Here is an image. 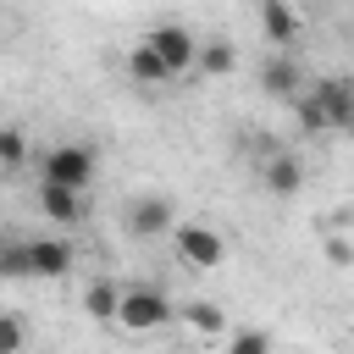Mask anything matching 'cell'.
<instances>
[{
  "label": "cell",
  "instance_id": "cell-1",
  "mask_svg": "<svg viewBox=\"0 0 354 354\" xmlns=\"http://www.w3.org/2000/svg\"><path fill=\"white\" fill-rule=\"evenodd\" d=\"M177 321V304L155 288V282H122V304H116V326L133 337H149L160 326Z\"/></svg>",
  "mask_w": 354,
  "mask_h": 354
},
{
  "label": "cell",
  "instance_id": "cell-2",
  "mask_svg": "<svg viewBox=\"0 0 354 354\" xmlns=\"http://www.w3.org/2000/svg\"><path fill=\"white\" fill-rule=\"evenodd\" d=\"M94 171H100V149L94 144H55V149L39 155V177L44 183H61V188H83L88 194Z\"/></svg>",
  "mask_w": 354,
  "mask_h": 354
},
{
  "label": "cell",
  "instance_id": "cell-3",
  "mask_svg": "<svg viewBox=\"0 0 354 354\" xmlns=\"http://www.w3.org/2000/svg\"><path fill=\"white\" fill-rule=\"evenodd\" d=\"M171 249L188 271H216L227 260V238L210 221H171Z\"/></svg>",
  "mask_w": 354,
  "mask_h": 354
},
{
  "label": "cell",
  "instance_id": "cell-4",
  "mask_svg": "<svg viewBox=\"0 0 354 354\" xmlns=\"http://www.w3.org/2000/svg\"><path fill=\"white\" fill-rule=\"evenodd\" d=\"M144 44L166 61V72L171 77H183V72H194V55H199V39L183 28V22H155L149 33H144Z\"/></svg>",
  "mask_w": 354,
  "mask_h": 354
},
{
  "label": "cell",
  "instance_id": "cell-5",
  "mask_svg": "<svg viewBox=\"0 0 354 354\" xmlns=\"http://www.w3.org/2000/svg\"><path fill=\"white\" fill-rule=\"evenodd\" d=\"M171 221H177V210H171L166 194H138V199L122 205V227H127V238H160V232H171Z\"/></svg>",
  "mask_w": 354,
  "mask_h": 354
},
{
  "label": "cell",
  "instance_id": "cell-6",
  "mask_svg": "<svg viewBox=\"0 0 354 354\" xmlns=\"http://www.w3.org/2000/svg\"><path fill=\"white\" fill-rule=\"evenodd\" d=\"M304 83H310V77H304V66H299V55H293V50H277V55H266V61H260V88H266V100L293 105V94H299Z\"/></svg>",
  "mask_w": 354,
  "mask_h": 354
},
{
  "label": "cell",
  "instance_id": "cell-7",
  "mask_svg": "<svg viewBox=\"0 0 354 354\" xmlns=\"http://www.w3.org/2000/svg\"><path fill=\"white\" fill-rule=\"evenodd\" d=\"M310 94L321 100L326 127L354 138V77H315V83H310Z\"/></svg>",
  "mask_w": 354,
  "mask_h": 354
},
{
  "label": "cell",
  "instance_id": "cell-8",
  "mask_svg": "<svg viewBox=\"0 0 354 354\" xmlns=\"http://www.w3.org/2000/svg\"><path fill=\"white\" fill-rule=\"evenodd\" d=\"M260 188H266L271 199H293V194L304 188V160L288 155V149H271V155L260 160Z\"/></svg>",
  "mask_w": 354,
  "mask_h": 354
},
{
  "label": "cell",
  "instance_id": "cell-9",
  "mask_svg": "<svg viewBox=\"0 0 354 354\" xmlns=\"http://www.w3.org/2000/svg\"><path fill=\"white\" fill-rule=\"evenodd\" d=\"M28 266H33V277L61 282V277L77 266V249H72L66 238H33V243H28Z\"/></svg>",
  "mask_w": 354,
  "mask_h": 354
},
{
  "label": "cell",
  "instance_id": "cell-10",
  "mask_svg": "<svg viewBox=\"0 0 354 354\" xmlns=\"http://www.w3.org/2000/svg\"><path fill=\"white\" fill-rule=\"evenodd\" d=\"M177 321H183V332H188V337H199V343H221V332H227V310H221V304H210V299L183 304V310H177Z\"/></svg>",
  "mask_w": 354,
  "mask_h": 354
},
{
  "label": "cell",
  "instance_id": "cell-11",
  "mask_svg": "<svg viewBox=\"0 0 354 354\" xmlns=\"http://www.w3.org/2000/svg\"><path fill=\"white\" fill-rule=\"evenodd\" d=\"M39 210L50 216V221H83V210H88V199H83V188H61V183H44L39 177Z\"/></svg>",
  "mask_w": 354,
  "mask_h": 354
},
{
  "label": "cell",
  "instance_id": "cell-12",
  "mask_svg": "<svg viewBox=\"0 0 354 354\" xmlns=\"http://www.w3.org/2000/svg\"><path fill=\"white\" fill-rule=\"evenodd\" d=\"M260 33H266V44L288 50V44L299 39V11H293L288 0H260Z\"/></svg>",
  "mask_w": 354,
  "mask_h": 354
},
{
  "label": "cell",
  "instance_id": "cell-13",
  "mask_svg": "<svg viewBox=\"0 0 354 354\" xmlns=\"http://www.w3.org/2000/svg\"><path fill=\"white\" fill-rule=\"evenodd\" d=\"M127 77L138 83V88H160V83H171V72H166V61L138 39L133 50H127Z\"/></svg>",
  "mask_w": 354,
  "mask_h": 354
},
{
  "label": "cell",
  "instance_id": "cell-14",
  "mask_svg": "<svg viewBox=\"0 0 354 354\" xmlns=\"http://www.w3.org/2000/svg\"><path fill=\"white\" fill-rule=\"evenodd\" d=\"M116 304H122V282H111V277H94V282L83 288V310H88L94 321L116 326Z\"/></svg>",
  "mask_w": 354,
  "mask_h": 354
},
{
  "label": "cell",
  "instance_id": "cell-15",
  "mask_svg": "<svg viewBox=\"0 0 354 354\" xmlns=\"http://www.w3.org/2000/svg\"><path fill=\"white\" fill-rule=\"evenodd\" d=\"M194 66H199L205 77H227V72L238 66V44H232V39H199Z\"/></svg>",
  "mask_w": 354,
  "mask_h": 354
},
{
  "label": "cell",
  "instance_id": "cell-16",
  "mask_svg": "<svg viewBox=\"0 0 354 354\" xmlns=\"http://www.w3.org/2000/svg\"><path fill=\"white\" fill-rule=\"evenodd\" d=\"M293 116H299V127H304L310 138H321V133H332V127H326V111H321V100L310 94V83H304V88L293 94Z\"/></svg>",
  "mask_w": 354,
  "mask_h": 354
},
{
  "label": "cell",
  "instance_id": "cell-17",
  "mask_svg": "<svg viewBox=\"0 0 354 354\" xmlns=\"http://www.w3.org/2000/svg\"><path fill=\"white\" fill-rule=\"evenodd\" d=\"M22 160H28V133L0 122V166H6V171H17Z\"/></svg>",
  "mask_w": 354,
  "mask_h": 354
},
{
  "label": "cell",
  "instance_id": "cell-18",
  "mask_svg": "<svg viewBox=\"0 0 354 354\" xmlns=\"http://www.w3.org/2000/svg\"><path fill=\"white\" fill-rule=\"evenodd\" d=\"M221 348L227 354H266L271 348V332H254V326L249 332H221Z\"/></svg>",
  "mask_w": 354,
  "mask_h": 354
},
{
  "label": "cell",
  "instance_id": "cell-19",
  "mask_svg": "<svg viewBox=\"0 0 354 354\" xmlns=\"http://www.w3.org/2000/svg\"><path fill=\"white\" fill-rule=\"evenodd\" d=\"M0 277H6V282L33 277V266H28V243H0Z\"/></svg>",
  "mask_w": 354,
  "mask_h": 354
},
{
  "label": "cell",
  "instance_id": "cell-20",
  "mask_svg": "<svg viewBox=\"0 0 354 354\" xmlns=\"http://www.w3.org/2000/svg\"><path fill=\"white\" fill-rule=\"evenodd\" d=\"M22 343H28V326L17 315H0V354H17Z\"/></svg>",
  "mask_w": 354,
  "mask_h": 354
},
{
  "label": "cell",
  "instance_id": "cell-21",
  "mask_svg": "<svg viewBox=\"0 0 354 354\" xmlns=\"http://www.w3.org/2000/svg\"><path fill=\"white\" fill-rule=\"evenodd\" d=\"M326 260H332V266H354V243L337 238V232H326Z\"/></svg>",
  "mask_w": 354,
  "mask_h": 354
}]
</instances>
